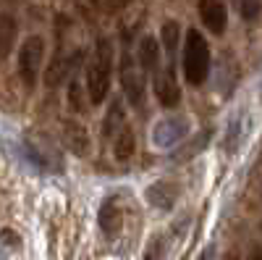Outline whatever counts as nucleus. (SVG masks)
Here are the masks:
<instances>
[{
  "instance_id": "f3484780",
  "label": "nucleus",
  "mask_w": 262,
  "mask_h": 260,
  "mask_svg": "<svg viewBox=\"0 0 262 260\" xmlns=\"http://www.w3.org/2000/svg\"><path fill=\"white\" fill-rule=\"evenodd\" d=\"M254 260H262V250H254V255H252Z\"/></svg>"
},
{
  "instance_id": "423d86ee",
  "label": "nucleus",
  "mask_w": 262,
  "mask_h": 260,
  "mask_svg": "<svg viewBox=\"0 0 262 260\" xmlns=\"http://www.w3.org/2000/svg\"><path fill=\"white\" fill-rule=\"evenodd\" d=\"M152 90H155V97L160 100V105L165 108H176L181 103V87L176 82V71H173V66H165L155 74V79H152Z\"/></svg>"
},
{
  "instance_id": "6e6552de",
  "label": "nucleus",
  "mask_w": 262,
  "mask_h": 260,
  "mask_svg": "<svg viewBox=\"0 0 262 260\" xmlns=\"http://www.w3.org/2000/svg\"><path fill=\"white\" fill-rule=\"evenodd\" d=\"M137 58H139V66H142V71L144 74H152L155 76L160 69H163V55H160V42L152 37V34H147V37H142V42H139V53H137Z\"/></svg>"
},
{
  "instance_id": "f257e3e1",
  "label": "nucleus",
  "mask_w": 262,
  "mask_h": 260,
  "mask_svg": "<svg viewBox=\"0 0 262 260\" xmlns=\"http://www.w3.org/2000/svg\"><path fill=\"white\" fill-rule=\"evenodd\" d=\"M111 76H113V42L111 39H97L95 53L86 66V97L92 105H100L107 92H111Z\"/></svg>"
},
{
  "instance_id": "0eeeda50",
  "label": "nucleus",
  "mask_w": 262,
  "mask_h": 260,
  "mask_svg": "<svg viewBox=\"0 0 262 260\" xmlns=\"http://www.w3.org/2000/svg\"><path fill=\"white\" fill-rule=\"evenodd\" d=\"M196 8H200L202 24L212 34H223L226 32V27H228V8H226L223 0H200Z\"/></svg>"
},
{
  "instance_id": "ddd939ff",
  "label": "nucleus",
  "mask_w": 262,
  "mask_h": 260,
  "mask_svg": "<svg viewBox=\"0 0 262 260\" xmlns=\"http://www.w3.org/2000/svg\"><path fill=\"white\" fill-rule=\"evenodd\" d=\"M134 132H131V126H123L121 132L116 134V142H113V153L118 161H128L134 155Z\"/></svg>"
},
{
  "instance_id": "1a4fd4ad",
  "label": "nucleus",
  "mask_w": 262,
  "mask_h": 260,
  "mask_svg": "<svg viewBox=\"0 0 262 260\" xmlns=\"http://www.w3.org/2000/svg\"><path fill=\"white\" fill-rule=\"evenodd\" d=\"M179 197V189L173 187L170 182H155L152 187H147V200L149 205H155L160 210H170L173 203H176Z\"/></svg>"
},
{
  "instance_id": "39448f33",
  "label": "nucleus",
  "mask_w": 262,
  "mask_h": 260,
  "mask_svg": "<svg viewBox=\"0 0 262 260\" xmlns=\"http://www.w3.org/2000/svg\"><path fill=\"white\" fill-rule=\"evenodd\" d=\"M189 134V124L186 118L176 116V118H160L155 126H152V142L155 147H173V145H181Z\"/></svg>"
},
{
  "instance_id": "f03ea898",
  "label": "nucleus",
  "mask_w": 262,
  "mask_h": 260,
  "mask_svg": "<svg viewBox=\"0 0 262 260\" xmlns=\"http://www.w3.org/2000/svg\"><path fill=\"white\" fill-rule=\"evenodd\" d=\"M184 76L191 87H202L212 69V53L200 29H189L184 37Z\"/></svg>"
},
{
  "instance_id": "4468645a",
  "label": "nucleus",
  "mask_w": 262,
  "mask_h": 260,
  "mask_svg": "<svg viewBox=\"0 0 262 260\" xmlns=\"http://www.w3.org/2000/svg\"><path fill=\"white\" fill-rule=\"evenodd\" d=\"M18 158L24 161V163H29L32 168H37V171H48V161L37 153V147L29 139H21L18 142Z\"/></svg>"
},
{
  "instance_id": "2eb2a0df",
  "label": "nucleus",
  "mask_w": 262,
  "mask_h": 260,
  "mask_svg": "<svg viewBox=\"0 0 262 260\" xmlns=\"http://www.w3.org/2000/svg\"><path fill=\"white\" fill-rule=\"evenodd\" d=\"M181 27H179V21H165L163 24V48H165V53L168 55H173L179 50V45H181Z\"/></svg>"
},
{
  "instance_id": "9d476101",
  "label": "nucleus",
  "mask_w": 262,
  "mask_h": 260,
  "mask_svg": "<svg viewBox=\"0 0 262 260\" xmlns=\"http://www.w3.org/2000/svg\"><path fill=\"white\" fill-rule=\"evenodd\" d=\"M100 226L107 236H116L121 231V210L116 200H105L100 208Z\"/></svg>"
},
{
  "instance_id": "20e7f679",
  "label": "nucleus",
  "mask_w": 262,
  "mask_h": 260,
  "mask_svg": "<svg viewBox=\"0 0 262 260\" xmlns=\"http://www.w3.org/2000/svg\"><path fill=\"white\" fill-rule=\"evenodd\" d=\"M42 58H45V39L39 34H32L24 39V45L18 50V74L29 87L37 82L39 69H42Z\"/></svg>"
},
{
  "instance_id": "dca6fc26",
  "label": "nucleus",
  "mask_w": 262,
  "mask_h": 260,
  "mask_svg": "<svg viewBox=\"0 0 262 260\" xmlns=\"http://www.w3.org/2000/svg\"><path fill=\"white\" fill-rule=\"evenodd\" d=\"M238 6V13H242L244 21H254L262 11V0H236Z\"/></svg>"
},
{
  "instance_id": "9b49d317",
  "label": "nucleus",
  "mask_w": 262,
  "mask_h": 260,
  "mask_svg": "<svg viewBox=\"0 0 262 260\" xmlns=\"http://www.w3.org/2000/svg\"><path fill=\"white\" fill-rule=\"evenodd\" d=\"M16 45V21L11 16H0V61L8 58Z\"/></svg>"
},
{
  "instance_id": "f8f14e48",
  "label": "nucleus",
  "mask_w": 262,
  "mask_h": 260,
  "mask_svg": "<svg viewBox=\"0 0 262 260\" xmlns=\"http://www.w3.org/2000/svg\"><path fill=\"white\" fill-rule=\"evenodd\" d=\"M123 126H126L123 103H121V100H113V103H111V111H107V116H105V129H102V132L111 134V137H116Z\"/></svg>"
},
{
  "instance_id": "7ed1b4c3",
  "label": "nucleus",
  "mask_w": 262,
  "mask_h": 260,
  "mask_svg": "<svg viewBox=\"0 0 262 260\" xmlns=\"http://www.w3.org/2000/svg\"><path fill=\"white\" fill-rule=\"evenodd\" d=\"M121 84H123L128 105L142 111L147 103V82H144V71L139 66V58L128 55V53H123V58H121Z\"/></svg>"
}]
</instances>
